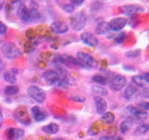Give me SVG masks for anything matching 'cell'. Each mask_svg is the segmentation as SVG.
I'll return each mask as SVG.
<instances>
[{
	"mask_svg": "<svg viewBox=\"0 0 149 140\" xmlns=\"http://www.w3.org/2000/svg\"><path fill=\"white\" fill-rule=\"evenodd\" d=\"M2 53L4 57L8 60H14L22 56V52L18 48V46L12 42H8L2 46Z\"/></svg>",
	"mask_w": 149,
	"mask_h": 140,
	"instance_id": "cell-1",
	"label": "cell"
},
{
	"mask_svg": "<svg viewBox=\"0 0 149 140\" xmlns=\"http://www.w3.org/2000/svg\"><path fill=\"white\" fill-rule=\"evenodd\" d=\"M76 59L79 64V66L85 67V68H93L97 65L96 60L92 57L91 55L88 54L83 51H78L77 53Z\"/></svg>",
	"mask_w": 149,
	"mask_h": 140,
	"instance_id": "cell-2",
	"label": "cell"
},
{
	"mask_svg": "<svg viewBox=\"0 0 149 140\" xmlns=\"http://www.w3.org/2000/svg\"><path fill=\"white\" fill-rule=\"evenodd\" d=\"M70 22H71V25L73 27V29L74 31L79 32V31L83 30V28L86 25L87 15L85 14V12L79 11L70 18Z\"/></svg>",
	"mask_w": 149,
	"mask_h": 140,
	"instance_id": "cell-3",
	"label": "cell"
},
{
	"mask_svg": "<svg viewBox=\"0 0 149 140\" xmlns=\"http://www.w3.org/2000/svg\"><path fill=\"white\" fill-rule=\"evenodd\" d=\"M27 93L33 100H35L37 103H40V104L41 103H44L46 100V92L38 86L32 85L30 87H28Z\"/></svg>",
	"mask_w": 149,
	"mask_h": 140,
	"instance_id": "cell-4",
	"label": "cell"
},
{
	"mask_svg": "<svg viewBox=\"0 0 149 140\" xmlns=\"http://www.w3.org/2000/svg\"><path fill=\"white\" fill-rule=\"evenodd\" d=\"M127 79L122 75H116L111 78L109 86L113 92H119L126 86Z\"/></svg>",
	"mask_w": 149,
	"mask_h": 140,
	"instance_id": "cell-5",
	"label": "cell"
},
{
	"mask_svg": "<svg viewBox=\"0 0 149 140\" xmlns=\"http://www.w3.org/2000/svg\"><path fill=\"white\" fill-rule=\"evenodd\" d=\"M14 118H15L19 123H21L24 125H29L31 123V119L29 117L27 110L25 107L23 106H19L14 111Z\"/></svg>",
	"mask_w": 149,
	"mask_h": 140,
	"instance_id": "cell-6",
	"label": "cell"
},
{
	"mask_svg": "<svg viewBox=\"0 0 149 140\" xmlns=\"http://www.w3.org/2000/svg\"><path fill=\"white\" fill-rule=\"evenodd\" d=\"M127 22H128V21L126 18L116 17V18L112 19V20L108 22V24H109L110 30L114 31V32H118V31L122 30L126 26V24H127Z\"/></svg>",
	"mask_w": 149,
	"mask_h": 140,
	"instance_id": "cell-7",
	"label": "cell"
},
{
	"mask_svg": "<svg viewBox=\"0 0 149 140\" xmlns=\"http://www.w3.org/2000/svg\"><path fill=\"white\" fill-rule=\"evenodd\" d=\"M31 113L33 116V119H34L37 123H40V121H44L47 117H48V113L47 111L42 108V107L38 106H35L31 108Z\"/></svg>",
	"mask_w": 149,
	"mask_h": 140,
	"instance_id": "cell-8",
	"label": "cell"
},
{
	"mask_svg": "<svg viewBox=\"0 0 149 140\" xmlns=\"http://www.w3.org/2000/svg\"><path fill=\"white\" fill-rule=\"evenodd\" d=\"M127 111L133 117L134 120H144V119H146L148 116L147 111H144L140 108V107L134 106H127Z\"/></svg>",
	"mask_w": 149,
	"mask_h": 140,
	"instance_id": "cell-9",
	"label": "cell"
},
{
	"mask_svg": "<svg viewBox=\"0 0 149 140\" xmlns=\"http://www.w3.org/2000/svg\"><path fill=\"white\" fill-rule=\"evenodd\" d=\"M80 39L84 44L90 47H95L99 43L97 37L90 32H84L80 35Z\"/></svg>",
	"mask_w": 149,
	"mask_h": 140,
	"instance_id": "cell-10",
	"label": "cell"
},
{
	"mask_svg": "<svg viewBox=\"0 0 149 140\" xmlns=\"http://www.w3.org/2000/svg\"><path fill=\"white\" fill-rule=\"evenodd\" d=\"M60 77L61 76L59 72L55 71V70H47V71L42 74V78L50 84H57L60 79Z\"/></svg>",
	"mask_w": 149,
	"mask_h": 140,
	"instance_id": "cell-11",
	"label": "cell"
},
{
	"mask_svg": "<svg viewBox=\"0 0 149 140\" xmlns=\"http://www.w3.org/2000/svg\"><path fill=\"white\" fill-rule=\"evenodd\" d=\"M132 82L135 87L142 88L143 90H149V80L143 75H136L132 78Z\"/></svg>",
	"mask_w": 149,
	"mask_h": 140,
	"instance_id": "cell-12",
	"label": "cell"
},
{
	"mask_svg": "<svg viewBox=\"0 0 149 140\" xmlns=\"http://www.w3.org/2000/svg\"><path fill=\"white\" fill-rule=\"evenodd\" d=\"M6 136L8 140H19L22 139L24 135V131L22 129H18V128H8L6 133Z\"/></svg>",
	"mask_w": 149,
	"mask_h": 140,
	"instance_id": "cell-13",
	"label": "cell"
},
{
	"mask_svg": "<svg viewBox=\"0 0 149 140\" xmlns=\"http://www.w3.org/2000/svg\"><path fill=\"white\" fill-rule=\"evenodd\" d=\"M120 10L123 14L127 16H132L133 14L141 13L143 11V8L138 5H128V6H123L120 8Z\"/></svg>",
	"mask_w": 149,
	"mask_h": 140,
	"instance_id": "cell-14",
	"label": "cell"
},
{
	"mask_svg": "<svg viewBox=\"0 0 149 140\" xmlns=\"http://www.w3.org/2000/svg\"><path fill=\"white\" fill-rule=\"evenodd\" d=\"M68 25L63 22L56 21L50 24V31L54 34H65L68 31Z\"/></svg>",
	"mask_w": 149,
	"mask_h": 140,
	"instance_id": "cell-15",
	"label": "cell"
},
{
	"mask_svg": "<svg viewBox=\"0 0 149 140\" xmlns=\"http://www.w3.org/2000/svg\"><path fill=\"white\" fill-rule=\"evenodd\" d=\"M94 100V104H95V107H96V111L98 114L102 115L106 112L107 109V102L105 101V99L102 96H94L93 98Z\"/></svg>",
	"mask_w": 149,
	"mask_h": 140,
	"instance_id": "cell-16",
	"label": "cell"
},
{
	"mask_svg": "<svg viewBox=\"0 0 149 140\" xmlns=\"http://www.w3.org/2000/svg\"><path fill=\"white\" fill-rule=\"evenodd\" d=\"M137 93H138V90L136 87L134 85H128L124 91V98L126 100L130 101L136 97Z\"/></svg>",
	"mask_w": 149,
	"mask_h": 140,
	"instance_id": "cell-17",
	"label": "cell"
},
{
	"mask_svg": "<svg viewBox=\"0 0 149 140\" xmlns=\"http://www.w3.org/2000/svg\"><path fill=\"white\" fill-rule=\"evenodd\" d=\"M110 31L109 24L107 22H100L95 27V33L97 35H106Z\"/></svg>",
	"mask_w": 149,
	"mask_h": 140,
	"instance_id": "cell-18",
	"label": "cell"
},
{
	"mask_svg": "<svg viewBox=\"0 0 149 140\" xmlns=\"http://www.w3.org/2000/svg\"><path fill=\"white\" fill-rule=\"evenodd\" d=\"M16 74H17L16 69H11V70H9V71H7L6 73H4L5 81H7L8 83L10 84V85H14L17 81Z\"/></svg>",
	"mask_w": 149,
	"mask_h": 140,
	"instance_id": "cell-19",
	"label": "cell"
},
{
	"mask_svg": "<svg viewBox=\"0 0 149 140\" xmlns=\"http://www.w3.org/2000/svg\"><path fill=\"white\" fill-rule=\"evenodd\" d=\"M59 129L60 127L57 123H51L49 124L43 126V127H42V132H44L45 134H55L59 132Z\"/></svg>",
	"mask_w": 149,
	"mask_h": 140,
	"instance_id": "cell-20",
	"label": "cell"
},
{
	"mask_svg": "<svg viewBox=\"0 0 149 140\" xmlns=\"http://www.w3.org/2000/svg\"><path fill=\"white\" fill-rule=\"evenodd\" d=\"M133 123H134V120L132 119H127L123 120L122 123H120L119 125V131L121 134H126L132 129V127L133 126Z\"/></svg>",
	"mask_w": 149,
	"mask_h": 140,
	"instance_id": "cell-21",
	"label": "cell"
},
{
	"mask_svg": "<svg viewBox=\"0 0 149 140\" xmlns=\"http://www.w3.org/2000/svg\"><path fill=\"white\" fill-rule=\"evenodd\" d=\"M19 15H20V19L22 22H29L30 20V11L29 8L25 6H22L20 10H19Z\"/></svg>",
	"mask_w": 149,
	"mask_h": 140,
	"instance_id": "cell-22",
	"label": "cell"
},
{
	"mask_svg": "<svg viewBox=\"0 0 149 140\" xmlns=\"http://www.w3.org/2000/svg\"><path fill=\"white\" fill-rule=\"evenodd\" d=\"M19 91H20V89H19L18 86H16L15 84L14 85H8L5 88V94H7L8 96H15L19 93Z\"/></svg>",
	"mask_w": 149,
	"mask_h": 140,
	"instance_id": "cell-23",
	"label": "cell"
},
{
	"mask_svg": "<svg viewBox=\"0 0 149 140\" xmlns=\"http://www.w3.org/2000/svg\"><path fill=\"white\" fill-rule=\"evenodd\" d=\"M101 120L104 121V123L106 124H111V123H113L114 120H115V115L112 113V112L106 111L102 115Z\"/></svg>",
	"mask_w": 149,
	"mask_h": 140,
	"instance_id": "cell-24",
	"label": "cell"
},
{
	"mask_svg": "<svg viewBox=\"0 0 149 140\" xmlns=\"http://www.w3.org/2000/svg\"><path fill=\"white\" fill-rule=\"evenodd\" d=\"M29 11H30V20L31 22H37L40 19V14L38 9H37V7H34L32 5L31 8H29Z\"/></svg>",
	"mask_w": 149,
	"mask_h": 140,
	"instance_id": "cell-25",
	"label": "cell"
},
{
	"mask_svg": "<svg viewBox=\"0 0 149 140\" xmlns=\"http://www.w3.org/2000/svg\"><path fill=\"white\" fill-rule=\"evenodd\" d=\"M149 131V125L148 124H140L138 127L135 129L134 134L135 135H143L148 133Z\"/></svg>",
	"mask_w": 149,
	"mask_h": 140,
	"instance_id": "cell-26",
	"label": "cell"
},
{
	"mask_svg": "<svg viewBox=\"0 0 149 140\" xmlns=\"http://www.w3.org/2000/svg\"><path fill=\"white\" fill-rule=\"evenodd\" d=\"M91 90L92 92L96 93V96H105L107 95V91H106V89H104L102 86H92L91 87Z\"/></svg>",
	"mask_w": 149,
	"mask_h": 140,
	"instance_id": "cell-27",
	"label": "cell"
},
{
	"mask_svg": "<svg viewBox=\"0 0 149 140\" xmlns=\"http://www.w3.org/2000/svg\"><path fill=\"white\" fill-rule=\"evenodd\" d=\"M92 81L96 84H99V85L104 86L106 84V78L104 77L101 76V75H95V76L92 77Z\"/></svg>",
	"mask_w": 149,
	"mask_h": 140,
	"instance_id": "cell-28",
	"label": "cell"
},
{
	"mask_svg": "<svg viewBox=\"0 0 149 140\" xmlns=\"http://www.w3.org/2000/svg\"><path fill=\"white\" fill-rule=\"evenodd\" d=\"M141 54V50H129L128 52H126V56L128 58H137L138 56Z\"/></svg>",
	"mask_w": 149,
	"mask_h": 140,
	"instance_id": "cell-29",
	"label": "cell"
},
{
	"mask_svg": "<svg viewBox=\"0 0 149 140\" xmlns=\"http://www.w3.org/2000/svg\"><path fill=\"white\" fill-rule=\"evenodd\" d=\"M102 7V3L99 1H95L91 5V10L92 12H96Z\"/></svg>",
	"mask_w": 149,
	"mask_h": 140,
	"instance_id": "cell-30",
	"label": "cell"
},
{
	"mask_svg": "<svg viewBox=\"0 0 149 140\" xmlns=\"http://www.w3.org/2000/svg\"><path fill=\"white\" fill-rule=\"evenodd\" d=\"M25 36H26V37H27L28 39H30V40L34 39L35 37H36V31L34 29H32V28H30V29L26 30Z\"/></svg>",
	"mask_w": 149,
	"mask_h": 140,
	"instance_id": "cell-31",
	"label": "cell"
},
{
	"mask_svg": "<svg viewBox=\"0 0 149 140\" xmlns=\"http://www.w3.org/2000/svg\"><path fill=\"white\" fill-rule=\"evenodd\" d=\"M63 9L67 13H73L74 11V6H73L72 4H66V5H63L62 7Z\"/></svg>",
	"mask_w": 149,
	"mask_h": 140,
	"instance_id": "cell-32",
	"label": "cell"
},
{
	"mask_svg": "<svg viewBox=\"0 0 149 140\" xmlns=\"http://www.w3.org/2000/svg\"><path fill=\"white\" fill-rule=\"evenodd\" d=\"M138 106L141 109H143L144 111H147V110H149V101H142L141 103L138 104Z\"/></svg>",
	"mask_w": 149,
	"mask_h": 140,
	"instance_id": "cell-33",
	"label": "cell"
},
{
	"mask_svg": "<svg viewBox=\"0 0 149 140\" xmlns=\"http://www.w3.org/2000/svg\"><path fill=\"white\" fill-rule=\"evenodd\" d=\"M125 34L124 33H120L119 35H118L116 36V37L115 38V41L116 42V43H122L123 42V40L125 39Z\"/></svg>",
	"mask_w": 149,
	"mask_h": 140,
	"instance_id": "cell-34",
	"label": "cell"
},
{
	"mask_svg": "<svg viewBox=\"0 0 149 140\" xmlns=\"http://www.w3.org/2000/svg\"><path fill=\"white\" fill-rule=\"evenodd\" d=\"M8 31L7 25L3 23L2 22H0V35H6Z\"/></svg>",
	"mask_w": 149,
	"mask_h": 140,
	"instance_id": "cell-35",
	"label": "cell"
},
{
	"mask_svg": "<svg viewBox=\"0 0 149 140\" xmlns=\"http://www.w3.org/2000/svg\"><path fill=\"white\" fill-rule=\"evenodd\" d=\"M99 140H122L121 137L118 136H112V135H107V136H102Z\"/></svg>",
	"mask_w": 149,
	"mask_h": 140,
	"instance_id": "cell-36",
	"label": "cell"
},
{
	"mask_svg": "<svg viewBox=\"0 0 149 140\" xmlns=\"http://www.w3.org/2000/svg\"><path fill=\"white\" fill-rule=\"evenodd\" d=\"M141 97L146 99V101H149V90H143L141 92Z\"/></svg>",
	"mask_w": 149,
	"mask_h": 140,
	"instance_id": "cell-37",
	"label": "cell"
},
{
	"mask_svg": "<svg viewBox=\"0 0 149 140\" xmlns=\"http://www.w3.org/2000/svg\"><path fill=\"white\" fill-rule=\"evenodd\" d=\"M84 3L83 0H72L71 1V4L73 6H82Z\"/></svg>",
	"mask_w": 149,
	"mask_h": 140,
	"instance_id": "cell-38",
	"label": "cell"
},
{
	"mask_svg": "<svg viewBox=\"0 0 149 140\" xmlns=\"http://www.w3.org/2000/svg\"><path fill=\"white\" fill-rule=\"evenodd\" d=\"M73 99L74 100H77V102H84V100H85V99H84V98H80V97H73Z\"/></svg>",
	"mask_w": 149,
	"mask_h": 140,
	"instance_id": "cell-39",
	"label": "cell"
},
{
	"mask_svg": "<svg viewBox=\"0 0 149 140\" xmlns=\"http://www.w3.org/2000/svg\"><path fill=\"white\" fill-rule=\"evenodd\" d=\"M143 76L144 78H146V79H148V80H149V73H143Z\"/></svg>",
	"mask_w": 149,
	"mask_h": 140,
	"instance_id": "cell-40",
	"label": "cell"
},
{
	"mask_svg": "<svg viewBox=\"0 0 149 140\" xmlns=\"http://www.w3.org/2000/svg\"><path fill=\"white\" fill-rule=\"evenodd\" d=\"M2 121H3V117H2L1 112H0V127H1V125H2Z\"/></svg>",
	"mask_w": 149,
	"mask_h": 140,
	"instance_id": "cell-41",
	"label": "cell"
},
{
	"mask_svg": "<svg viewBox=\"0 0 149 140\" xmlns=\"http://www.w3.org/2000/svg\"><path fill=\"white\" fill-rule=\"evenodd\" d=\"M56 140H63V139H56Z\"/></svg>",
	"mask_w": 149,
	"mask_h": 140,
	"instance_id": "cell-42",
	"label": "cell"
},
{
	"mask_svg": "<svg viewBox=\"0 0 149 140\" xmlns=\"http://www.w3.org/2000/svg\"><path fill=\"white\" fill-rule=\"evenodd\" d=\"M148 12H149V9H148Z\"/></svg>",
	"mask_w": 149,
	"mask_h": 140,
	"instance_id": "cell-43",
	"label": "cell"
}]
</instances>
